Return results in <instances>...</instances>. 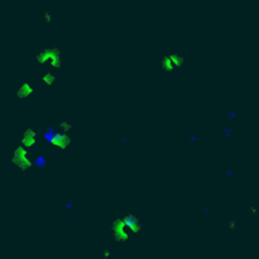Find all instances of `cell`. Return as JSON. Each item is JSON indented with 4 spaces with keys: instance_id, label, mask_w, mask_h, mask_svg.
<instances>
[{
    "instance_id": "13",
    "label": "cell",
    "mask_w": 259,
    "mask_h": 259,
    "mask_svg": "<svg viewBox=\"0 0 259 259\" xmlns=\"http://www.w3.org/2000/svg\"><path fill=\"white\" fill-rule=\"evenodd\" d=\"M228 228H229V230L235 231L238 229V220L237 219H230L229 223H228Z\"/></svg>"
},
{
    "instance_id": "9",
    "label": "cell",
    "mask_w": 259,
    "mask_h": 259,
    "mask_svg": "<svg viewBox=\"0 0 259 259\" xmlns=\"http://www.w3.org/2000/svg\"><path fill=\"white\" fill-rule=\"evenodd\" d=\"M57 81V76L53 71H46L41 75V82L44 85V86H53Z\"/></svg>"
},
{
    "instance_id": "7",
    "label": "cell",
    "mask_w": 259,
    "mask_h": 259,
    "mask_svg": "<svg viewBox=\"0 0 259 259\" xmlns=\"http://www.w3.org/2000/svg\"><path fill=\"white\" fill-rule=\"evenodd\" d=\"M33 94H34V87H33V85H32L31 82H28V81H24V82H22V84L18 86V89H17V91H15V96H17L18 100L22 101V100H26V99L31 98Z\"/></svg>"
},
{
    "instance_id": "8",
    "label": "cell",
    "mask_w": 259,
    "mask_h": 259,
    "mask_svg": "<svg viewBox=\"0 0 259 259\" xmlns=\"http://www.w3.org/2000/svg\"><path fill=\"white\" fill-rule=\"evenodd\" d=\"M161 68H162V71L164 74H172L175 70H176V67H175L172 60L170 58V55L168 53L163 55L161 57Z\"/></svg>"
},
{
    "instance_id": "10",
    "label": "cell",
    "mask_w": 259,
    "mask_h": 259,
    "mask_svg": "<svg viewBox=\"0 0 259 259\" xmlns=\"http://www.w3.org/2000/svg\"><path fill=\"white\" fill-rule=\"evenodd\" d=\"M168 55H170V58L172 60V62H173V65H175L176 68L183 67V65H185V57L182 55H180L177 52H170Z\"/></svg>"
},
{
    "instance_id": "11",
    "label": "cell",
    "mask_w": 259,
    "mask_h": 259,
    "mask_svg": "<svg viewBox=\"0 0 259 259\" xmlns=\"http://www.w3.org/2000/svg\"><path fill=\"white\" fill-rule=\"evenodd\" d=\"M58 129L60 132L62 133H66V134H70L72 130H74V123L70 122V120H61L58 123Z\"/></svg>"
},
{
    "instance_id": "6",
    "label": "cell",
    "mask_w": 259,
    "mask_h": 259,
    "mask_svg": "<svg viewBox=\"0 0 259 259\" xmlns=\"http://www.w3.org/2000/svg\"><path fill=\"white\" fill-rule=\"evenodd\" d=\"M123 219H124V221H125V224H127V226H128L132 235H138V234L142 233L143 226H142V223H140V219L137 215L129 213V214L123 215Z\"/></svg>"
},
{
    "instance_id": "1",
    "label": "cell",
    "mask_w": 259,
    "mask_h": 259,
    "mask_svg": "<svg viewBox=\"0 0 259 259\" xmlns=\"http://www.w3.org/2000/svg\"><path fill=\"white\" fill-rule=\"evenodd\" d=\"M36 62L38 65H50L53 70L62 67V50L58 46H50L41 50L36 57Z\"/></svg>"
},
{
    "instance_id": "3",
    "label": "cell",
    "mask_w": 259,
    "mask_h": 259,
    "mask_svg": "<svg viewBox=\"0 0 259 259\" xmlns=\"http://www.w3.org/2000/svg\"><path fill=\"white\" fill-rule=\"evenodd\" d=\"M110 231H111V237L116 243H125L130 239L132 234L123 219V216L119 218H114L110 223Z\"/></svg>"
},
{
    "instance_id": "5",
    "label": "cell",
    "mask_w": 259,
    "mask_h": 259,
    "mask_svg": "<svg viewBox=\"0 0 259 259\" xmlns=\"http://www.w3.org/2000/svg\"><path fill=\"white\" fill-rule=\"evenodd\" d=\"M38 142V133L34 128L32 127H27L24 130H23L20 138H19V144L23 146L27 149H32L36 147Z\"/></svg>"
},
{
    "instance_id": "4",
    "label": "cell",
    "mask_w": 259,
    "mask_h": 259,
    "mask_svg": "<svg viewBox=\"0 0 259 259\" xmlns=\"http://www.w3.org/2000/svg\"><path fill=\"white\" fill-rule=\"evenodd\" d=\"M48 139V143L58 149H67L72 144V138L70 137V134L62 133V132H51V134L47 137Z\"/></svg>"
},
{
    "instance_id": "2",
    "label": "cell",
    "mask_w": 259,
    "mask_h": 259,
    "mask_svg": "<svg viewBox=\"0 0 259 259\" xmlns=\"http://www.w3.org/2000/svg\"><path fill=\"white\" fill-rule=\"evenodd\" d=\"M12 164L20 172H27L33 167V161L29 157V149L18 144L10 156Z\"/></svg>"
},
{
    "instance_id": "12",
    "label": "cell",
    "mask_w": 259,
    "mask_h": 259,
    "mask_svg": "<svg viewBox=\"0 0 259 259\" xmlns=\"http://www.w3.org/2000/svg\"><path fill=\"white\" fill-rule=\"evenodd\" d=\"M42 18H43V22L46 24H51L53 22V13L51 10H44L42 14Z\"/></svg>"
},
{
    "instance_id": "15",
    "label": "cell",
    "mask_w": 259,
    "mask_h": 259,
    "mask_svg": "<svg viewBox=\"0 0 259 259\" xmlns=\"http://www.w3.org/2000/svg\"><path fill=\"white\" fill-rule=\"evenodd\" d=\"M110 257H111L110 249H109V248H105V249L103 250V258H104V259H109Z\"/></svg>"
},
{
    "instance_id": "14",
    "label": "cell",
    "mask_w": 259,
    "mask_h": 259,
    "mask_svg": "<svg viewBox=\"0 0 259 259\" xmlns=\"http://www.w3.org/2000/svg\"><path fill=\"white\" fill-rule=\"evenodd\" d=\"M248 213H249V215H252V216H257V215L259 214V207H258L257 205H250V206L248 207Z\"/></svg>"
}]
</instances>
